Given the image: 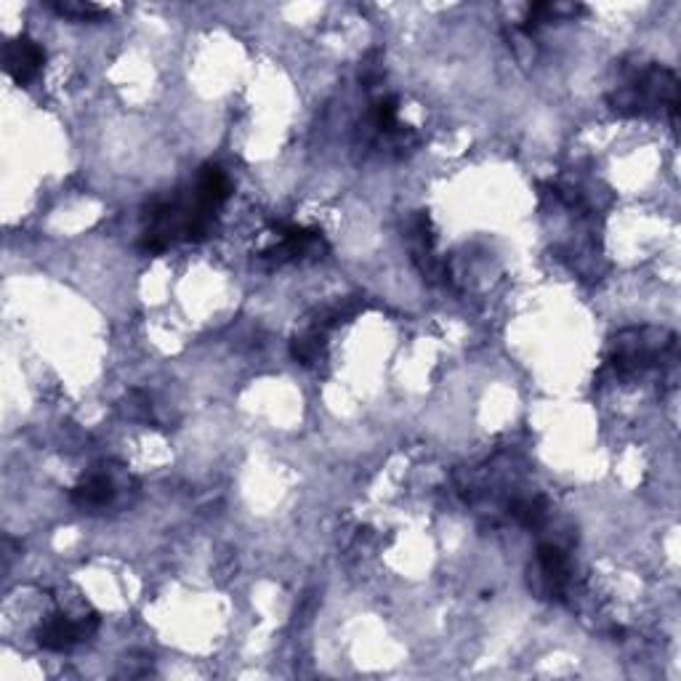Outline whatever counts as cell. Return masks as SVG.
Returning <instances> with one entry per match:
<instances>
[{"label":"cell","mask_w":681,"mask_h":681,"mask_svg":"<svg viewBox=\"0 0 681 681\" xmlns=\"http://www.w3.org/2000/svg\"><path fill=\"white\" fill-rule=\"evenodd\" d=\"M99 626L96 615H80V618H72L67 612H56L51 618L43 623L38 634V642L43 650L51 652H67L72 650L75 644H80L86 636H91Z\"/></svg>","instance_id":"6da1fadb"},{"label":"cell","mask_w":681,"mask_h":681,"mask_svg":"<svg viewBox=\"0 0 681 681\" xmlns=\"http://www.w3.org/2000/svg\"><path fill=\"white\" fill-rule=\"evenodd\" d=\"M535 575H538L535 591L541 596L559 599L570 583V559L556 543H543L538 548V572Z\"/></svg>","instance_id":"7a4b0ae2"},{"label":"cell","mask_w":681,"mask_h":681,"mask_svg":"<svg viewBox=\"0 0 681 681\" xmlns=\"http://www.w3.org/2000/svg\"><path fill=\"white\" fill-rule=\"evenodd\" d=\"M3 62H6L8 75H11L16 83H22L24 86V83H30V80L40 72V67H43V51H40V46L35 40L27 38L11 40L6 46V51H3Z\"/></svg>","instance_id":"3957f363"},{"label":"cell","mask_w":681,"mask_h":681,"mask_svg":"<svg viewBox=\"0 0 681 681\" xmlns=\"http://www.w3.org/2000/svg\"><path fill=\"white\" fill-rule=\"evenodd\" d=\"M115 498V485L107 474H94L72 490V503L80 509H102Z\"/></svg>","instance_id":"277c9868"},{"label":"cell","mask_w":681,"mask_h":681,"mask_svg":"<svg viewBox=\"0 0 681 681\" xmlns=\"http://www.w3.org/2000/svg\"><path fill=\"white\" fill-rule=\"evenodd\" d=\"M293 354H296V360H301L304 365H312V362L320 360V354H322L320 328H312L306 336L296 338V344H293Z\"/></svg>","instance_id":"5b68a950"},{"label":"cell","mask_w":681,"mask_h":681,"mask_svg":"<svg viewBox=\"0 0 681 681\" xmlns=\"http://www.w3.org/2000/svg\"><path fill=\"white\" fill-rule=\"evenodd\" d=\"M54 8H56V14L67 16V19H80V22L104 16V8L94 6V3H56Z\"/></svg>","instance_id":"8992f818"}]
</instances>
